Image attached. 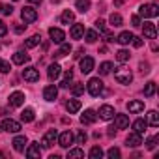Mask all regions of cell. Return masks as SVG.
I'll use <instances>...</instances> for the list:
<instances>
[{
  "mask_svg": "<svg viewBox=\"0 0 159 159\" xmlns=\"http://www.w3.org/2000/svg\"><path fill=\"white\" fill-rule=\"evenodd\" d=\"M75 8L81 11V13L88 11V10H90V0H77V2H75Z\"/></svg>",
  "mask_w": 159,
  "mask_h": 159,
  "instance_id": "f1b7e54d",
  "label": "cell"
},
{
  "mask_svg": "<svg viewBox=\"0 0 159 159\" xmlns=\"http://www.w3.org/2000/svg\"><path fill=\"white\" fill-rule=\"evenodd\" d=\"M142 32H144V38H148V39H155V36H157V30H155L153 23H144Z\"/></svg>",
  "mask_w": 159,
  "mask_h": 159,
  "instance_id": "d6986e66",
  "label": "cell"
},
{
  "mask_svg": "<svg viewBox=\"0 0 159 159\" xmlns=\"http://www.w3.org/2000/svg\"><path fill=\"white\" fill-rule=\"evenodd\" d=\"M83 52H84V51H83V49H79V51H77V52H75V54H73V56H75V58H81V56H83Z\"/></svg>",
  "mask_w": 159,
  "mask_h": 159,
  "instance_id": "11a10c76",
  "label": "cell"
},
{
  "mask_svg": "<svg viewBox=\"0 0 159 159\" xmlns=\"http://www.w3.org/2000/svg\"><path fill=\"white\" fill-rule=\"evenodd\" d=\"M56 140H58V131H56V129H49V131L43 135V139H41V146H43V148H51Z\"/></svg>",
  "mask_w": 159,
  "mask_h": 159,
  "instance_id": "8992f818",
  "label": "cell"
},
{
  "mask_svg": "<svg viewBox=\"0 0 159 159\" xmlns=\"http://www.w3.org/2000/svg\"><path fill=\"white\" fill-rule=\"evenodd\" d=\"M21 120H23L25 124L34 122V109H25V111L21 112Z\"/></svg>",
  "mask_w": 159,
  "mask_h": 159,
  "instance_id": "1f68e13d",
  "label": "cell"
},
{
  "mask_svg": "<svg viewBox=\"0 0 159 159\" xmlns=\"http://www.w3.org/2000/svg\"><path fill=\"white\" fill-rule=\"evenodd\" d=\"M114 114H116V112H114V107H111V105H103V107L99 109V114H98V116H99L101 120H107V122H109V120L114 118Z\"/></svg>",
  "mask_w": 159,
  "mask_h": 159,
  "instance_id": "5bb4252c",
  "label": "cell"
},
{
  "mask_svg": "<svg viewBox=\"0 0 159 159\" xmlns=\"http://www.w3.org/2000/svg\"><path fill=\"white\" fill-rule=\"evenodd\" d=\"M60 45H62V47H60V51L54 54L56 58H64V56H67V54L71 52V45H69V43H60Z\"/></svg>",
  "mask_w": 159,
  "mask_h": 159,
  "instance_id": "4dcf8cb0",
  "label": "cell"
},
{
  "mask_svg": "<svg viewBox=\"0 0 159 159\" xmlns=\"http://www.w3.org/2000/svg\"><path fill=\"white\" fill-rule=\"evenodd\" d=\"M23 79H25V81H28V83L39 81V71H38V67H34V66L25 67V69H23Z\"/></svg>",
  "mask_w": 159,
  "mask_h": 159,
  "instance_id": "5b68a950",
  "label": "cell"
},
{
  "mask_svg": "<svg viewBox=\"0 0 159 159\" xmlns=\"http://www.w3.org/2000/svg\"><path fill=\"white\" fill-rule=\"evenodd\" d=\"M107 155H109V159H120V150L118 148H111L107 152Z\"/></svg>",
  "mask_w": 159,
  "mask_h": 159,
  "instance_id": "7bdbcfd3",
  "label": "cell"
},
{
  "mask_svg": "<svg viewBox=\"0 0 159 159\" xmlns=\"http://www.w3.org/2000/svg\"><path fill=\"white\" fill-rule=\"evenodd\" d=\"M49 36H51V41H54V43H64V39H66V34H64V30L62 28H49Z\"/></svg>",
  "mask_w": 159,
  "mask_h": 159,
  "instance_id": "30bf717a",
  "label": "cell"
},
{
  "mask_svg": "<svg viewBox=\"0 0 159 159\" xmlns=\"http://www.w3.org/2000/svg\"><path fill=\"white\" fill-rule=\"evenodd\" d=\"M114 79H116L120 84H129V83L133 81V73H131V69H129V67L120 66V67H116V69H114Z\"/></svg>",
  "mask_w": 159,
  "mask_h": 159,
  "instance_id": "6da1fadb",
  "label": "cell"
},
{
  "mask_svg": "<svg viewBox=\"0 0 159 159\" xmlns=\"http://www.w3.org/2000/svg\"><path fill=\"white\" fill-rule=\"evenodd\" d=\"M25 28H26V25H25V26H23V25H19V26H15V32H17V34H23V30H25Z\"/></svg>",
  "mask_w": 159,
  "mask_h": 159,
  "instance_id": "f5cc1de1",
  "label": "cell"
},
{
  "mask_svg": "<svg viewBox=\"0 0 159 159\" xmlns=\"http://www.w3.org/2000/svg\"><path fill=\"white\" fill-rule=\"evenodd\" d=\"M131 25H133V26H140V17H139V15H133V17H131Z\"/></svg>",
  "mask_w": 159,
  "mask_h": 159,
  "instance_id": "f907efd6",
  "label": "cell"
},
{
  "mask_svg": "<svg viewBox=\"0 0 159 159\" xmlns=\"http://www.w3.org/2000/svg\"><path fill=\"white\" fill-rule=\"evenodd\" d=\"M73 142H75V137H73L71 131H64V133L58 135V144H60L62 148H69Z\"/></svg>",
  "mask_w": 159,
  "mask_h": 159,
  "instance_id": "9c48e42d",
  "label": "cell"
},
{
  "mask_svg": "<svg viewBox=\"0 0 159 159\" xmlns=\"http://www.w3.org/2000/svg\"><path fill=\"white\" fill-rule=\"evenodd\" d=\"M84 38L88 43H96L99 39V34H98V30H84Z\"/></svg>",
  "mask_w": 159,
  "mask_h": 159,
  "instance_id": "f546056e",
  "label": "cell"
},
{
  "mask_svg": "<svg viewBox=\"0 0 159 159\" xmlns=\"http://www.w3.org/2000/svg\"><path fill=\"white\" fill-rule=\"evenodd\" d=\"M69 34H71V38H73V39H81V38L84 36V25H81V23H75V25L71 26Z\"/></svg>",
  "mask_w": 159,
  "mask_h": 159,
  "instance_id": "ac0fdd59",
  "label": "cell"
},
{
  "mask_svg": "<svg viewBox=\"0 0 159 159\" xmlns=\"http://www.w3.org/2000/svg\"><path fill=\"white\" fill-rule=\"evenodd\" d=\"M139 69H140V73H142V75H144V73H150V64H148V62H140Z\"/></svg>",
  "mask_w": 159,
  "mask_h": 159,
  "instance_id": "f6af8a7d",
  "label": "cell"
},
{
  "mask_svg": "<svg viewBox=\"0 0 159 159\" xmlns=\"http://www.w3.org/2000/svg\"><path fill=\"white\" fill-rule=\"evenodd\" d=\"M71 94H73V96H83V94H84V84H83V83H75V84L71 86Z\"/></svg>",
  "mask_w": 159,
  "mask_h": 159,
  "instance_id": "e575fe53",
  "label": "cell"
},
{
  "mask_svg": "<svg viewBox=\"0 0 159 159\" xmlns=\"http://www.w3.org/2000/svg\"><path fill=\"white\" fill-rule=\"evenodd\" d=\"M125 144H127V148H137V146H140L142 144V135H139V133H129L127 135V139H125Z\"/></svg>",
  "mask_w": 159,
  "mask_h": 159,
  "instance_id": "4fadbf2b",
  "label": "cell"
},
{
  "mask_svg": "<svg viewBox=\"0 0 159 159\" xmlns=\"http://www.w3.org/2000/svg\"><path fill=\"white\" fill-rule=\"evenodd\" d=\"M96 28H98V30H99V32L103 34V32L107 30V28H105V21H101V19H98V21H96Z\"/></svg>",
  "mask_w": 159,
  "mask_h": 159,
  "instance_id": "bcb514c9",
  "label": "cell"
},
{
  "mask_svg": "<svg viewBox=\"0 0 159 159\" xmlns=\"http://www.w3.org/2000/svg\"><path fill=\"white\" fill-rule=\"evenodd\" d=\"M159 15V6L155 4H142L139 8V17H144V19H153Z\"/></svg>",
  "mask_w": 159,
  "mask_h": 159,
  "instance_id": "3957f363",
  "label": "cell"
},
{
  "mask_svg": "<svg viewBox=\"0 0 159 159\" xmlns=\"http://www.w3.org/2000/svg\"><path fill=\"white\" fill-rule=\"evenodd\" d=\"M81 101H79V99H69L67 103H66V109H67V112L69 114H75V112H79V111H81Z\"/></svg>",
  "mask_w": 159,
  "mask_h": 159,
  "instance_id": "cb8c5ba5",
  "label": "cell"
},
{
  "mask_svg": "<svg viewBox=\"0 0 159 159\" xmlns=\"http://www.w3.org/2000/svg\"><path fill=\"white\" fill-rule=\"evenodd\" d=\"M153 94H155V83L150 81V83H146V86H144V96H146V98H152Z\"/></svg>",
  "mask_w": 159,
  "mask_h": 159,
  "instance_id": "8d00e7d4",
  "label": "cell"
},
{
  "mask_svg": "<svg viewBox=\"0 0 159 159\" xmlns=\"http://www.w3.org/2000/svg\"><path fill=\"white\" fill-rule=\"evenodd\" d=\"M96 120H98V112H96V111H92V109L84 111V114L81 116V124H83V125H92Z\"/></svg>",
  "mask_w": 159,
  "mask_h": 159,
  "instance_id": "7c38bea8",
  "label": "cell"
},
{
  "mask_svg": "<svg viewBox=\"0 0 159 159\" xmlns=\"http://www.w3.org/2000/svg\"><path fill=\"white\" fill-rule=\"evenodd\" d=\"M30 60V56L25 52V51H17L15 54H13V64H17V66H23V64H26Z\"/></svg>",
  "mask_w": 159,
  "mask_h": 159,
  "instance_id": "603a6c76",
  "label": "cell"
},
{
  "mask_svg": "<svg viewBox=\"0 0 159 159\" xmlns=\"http://www.w3.org/2000/svg\"><path fill=\"white\" fill-rule=\"evenodd\" d=\"M114 127H116V129H125V127H129V116H127V114H114Z\"/></svg>",
  "mask_w": 159,
  "mask_h": 159,
  "instance_id": "9a60e30c",
  "label": "cell"
},
{
  "mask_svg": "<svg viewBox=\"0 0 159 159\" xmlns=\"http://www.w3.org/2000/svg\"><path fill=\"white\" fill-rule=\"evenodd\" d=\"M111 69H112V64H111V62H103V64L99 66V73H101V75H109Z\"/></svg>",
  "mask_w": 159,
  "mask_h": 159,
  "instance_id": "ab89813d",
  "label": "cell"
},
{
  "mask_svg": "<svg viewBox=\"0 0 159 159\" xmlns=\"http://www.w3.org/2000/svg\"><path fill=\"white\" fill-rule=\"evenodd\" d=\"M146 127H148V122H146L144 118H137V120L133 122V131L139 133V135H142V133L146 131Z\"/></svg>",
  "mask_w": 159,
  "mask_h": 159,
  "instance_id": "7402d4cb",
  "label": "cell"
},
{
  "mask_svg": "<svg viewBox=\"0 0 159 159\" xmlns=\"http://www.w3.org/2000/svg\"><path fill=\"white\" fill-rule=\"evenodd\" d=\"M2 13H4V15H11V13H13V8H11L10 4H6V6H2Z\"/></svg>",
  "mask_w": 159,
  "mask_h": 159,
  "instance_id": "c3c4849f",
  "label": "cell"
},
{
  "mask_svg": "<svg viewBox=\"0 0 159 159\" xmlns=\"http://www.w3.org/2000/svg\"><path fill=\"white\" fill-rule=\"evenodd\" d=\"M10 69H11L10 62H6V60L0 58V73H10Z\"/></svg>",
  "mask_w": 159,
  "mask_h": 159,
  "instance_id": "b9f144b4",
  "label": "cell"
},
{
  "mask_svg": "<svg viewBox=\"0 0 159 159\" xmlns=\"http://www.w3.org/2000/svg\"><path fill=\"white\" fill-rule=\"evenodd\" d=\"M25 103V94L23 92H13L10 96V107H21Z\"/></svg>",
  "mask_w": 159,
  "mask_h": 159,
  "instance_id": "ffe728a7",
  "label": "cell"
},
{
  "mask_svg": "<svg viewBox=\"0 0 159 159\" xmlns=\"http://www.w3.org/2000/svg\"><path fill=\"white\" fill-rule=\"evenodd\" d=\"M25 153H26V157H30V159H39V155H41L39 142H30V144L25 148Z\"/></svg>",
  "mask_w": 159,
  "mask_h": 159,
  "instance_id": "ba28073f",
  "label": "cell"
},
{
  "mask_svg": "<svg viewBox=\"0 0 159 159\" xmlns=\"http://www.w3.org/2000/svg\"><path fill=\"white\" fill-rule=\"evenodd\" d=\"M109 23H111L112 26H122V25H124V19H122L120 13H112L111 19H109Z\"/></svg>",
  "mask_w": 159,
  "mask_h": 159,
  "instance_id": "d590c367",
  "label": "cell"
},
{
  "mask_svg": "<svg viewBox=\"0 0 159 159\" xmlns=\"http://www.w3.org/2000/svg\"><path fill=\"white\" fill-rule=\"evenodd\" d=\"M60 88H69V81H66V79H64V81L60 83Z\"/></svg>",
  "mask_w": 159,
  "mask_h": 159,
  "instance_id": "db71d44e",
  "label": "cell"
},
{
  "mask_svg": "<svg viewBox=\"0 0 159 159\" xmlns=\"http://www.w3.org/2000/svg\"><path fill=\"white\" fill-rule=\"evenodd\" d=\"M64 79H66V81H69V83H71V79H73V71H71V69H67V71L64 73Z\"/></svg>",
  "mask_w": 159,
  "mask_h": 159,
  "instance_id": "816d5d0a",
  "label": "cell"
},
{
  "mask_svg": "<svg viewBox=\"0 0 159 159\" xmlns=\"http://www.w3.org/2000/svg\"><path fill=\"white\" fill-rule=\"evenodd\" d=\"M73 19H75V13L69 11V10L62 11V15H60V23H62V25H69V23H73Z\"/></svg>",
  "mask_w": 159,
  "mask_h": 159,
  "instance_id": "484cf974",
  "label": "cell"
},
{
  "mask_svg": "<svg viewBox=\"0 0 159 159\" xmlns=\"http://www.w3.org/2000/svg\"><path fill=\"white\" fill-rule=\"evenodd\" d=\"M129 56H131V54H129V51H125V49H120V51L116 52V60L122 62V64H125V62L129 60Z\"/></svg>",
  "mask_w": 159,
  "mask_h": 159,
  "instance_id": "836d02e7",
  "label": "cell"
},
{
  "mask_svg": "<svg viewBox=\"0 0 159 159\" xmlns=\"http://www.w3.org/2000/svg\"><path fill=\"white\" fill-rule=\"evenodd\" d=\"M155 146H157V137H150V139L146 140V148H148V150H153Z\"/></svg>",
  "mask_w": 159,
  "mask_h": 159,
  "instance_id": "ee69618b",
  "label": "cell"
},
{
  "mask_svg": "<svg viewBox=\"0 0 159 159\" xmlns=\"http://www.w3.org/2000/svg\"><path fill=\"white\" fill-rule=\"evenodd\" d=\"M13 148H15V152H25V148H26V144H28V140H26V137L25 135H17L15 139H13Z\"/></svg>",
  "mask_w": 159,
  "mask_h": 159,
  "instance_id": "e0dca14e",
  "label": "cell"
},
{
  "mask_svg": "<svg viewBox=\"0 0 159 159\" xmlns=\"http://www.w3.org/2000/svg\"><path fill=\"white\" fill-rule=\"evenodd\" d=\"M127 111L129 112H142L144 111V101H139V99H133V101H129L127 103Z\"/></svg>",
  "mask_w": 159,
  "mask_h": 159,
  "instance_id": "44dd1931",
  "label": "cell"
},
{
  "mask_svg": "<svg viewBox=\"0 0 159 159\" xmlns=\"http://www.w3.org/2000/svg\"><path fill=\"white\" fill-rule=\"evenodd\" d=\"M56 98H58V88L54 84H49L43 88V99L45 101H54Z\"/></svg>",
  "mask_w": 159,
  "mask_h": 159,
  "instance_id": "8fae6325",
  "label": "cell"
},
{
  "mask_svg": "<svg viewBox=\"0 0 159 159\" xmlns=\"http://www.w3.org/2000/svg\"><path fill=\"white\" fill-rule=\"evenodd\" d=\"M0 129H4V131H8V133H19V131H21V122L11 120V118H6V120L2 122V127H0Z\"/></svg>",
  "mask_w": 159,
  "mask_h": 159,
  "instance_id": "52a82bcc",
  "label": "cell"
},
{
  "mask_svg": "<svg viewBox=\"0 0 159 159\" xmlns=\"http://www.w3.org/2000/svg\"><path fill=\"white\" fill-rule=\"evenodd\" d=\"M6 34H8V26H6L4 21H0V38H4Z\"/></svg>",
  "mask_w": 159,
  "mask_h": 159,
  "instance_id": "7dc6e473",
  "label": "cell"
},
{
  "mask_svg": "<svg viewBox=\"0 0 159 159\" xmlns=\"http://www.w3.org/2000/svg\"><path fill=\"white\" fill-rule=\"evenodd\" d=\"M67 157H69V159H73V157H84V150H81V148H73V150L67 152Z\"/></svg>",
  "mask_w": 159,
  "mask_h": 159,
  "instance_id": "f35d334b",
  "label": "cell"
},
{
  "mask_svg": "<svg viewBox=\"0 0 159 159\" xmlns=\"http://www.w3.org/2000/svg\"><path fill=\"white\" fill-rule=\"evenodd\" d=\"M21 17H23V21H25V25H30V23H34V21L38 19V11H36L32 6H25V8L21 10Z\"/></svg>",
  "mask_w": 159,
  "mask_h": 159,
  "instance_id": "277c9868",
  "label": "cell"
},
{
  "mask_svg": "<svg viewBox=\"0 0 159 159\" xmlns=\"http://www.w3.org/2000/svg\"><path fill=\"white\" fill-rule=\"evenodd\" d=\"M13 2H17V0H13Z\"/></svg>",
  "mask_w": 159,
  "mask_h": 159,
  "instance_id": "680465c9",
  "label": "cell"
},
{
  "mask_svg": "<svg viewBox=\"0 0 159 159\" xmlns=\"http://www.w3.org/2000/svg\"><path fill=\"white\" fill-rule=\"evenodd\" d=\"M150 125H153V127H157L159 125V114H157V111H150L148 112V120H146Z\"/></svg>",
  "mask_w": 159,
  "mask_h": 159,
  "instance_id": "d6a6232c",
  "label": "cell"
},
{
  "mask_svg": "<svg viewBox=\"0 0 159 159\" xmlns=\"http://www.w3.org/2000/svg\"><path fill=\"white\" fill-rule=\"evenodd\" d=\"M131 39H133V34H131V32H122V34L116 38V41H118L120 45H129Z\"/></svg>",
  "mask_w": 159,
  "mask_h": 159,
  "instance_id": "4316f807",
  "label": "cell"
},
{
  "mask_svg": "<svg viewBox=\"0 0 159 159\" xmlns=\"http://www.w3.org/2000/svg\"><path fill=\"white\" fill-rule=\"evenodd\" d=\"M88 155H90V159H101V157H103V150H101L99 146H94Z\"/></svg>",
  "mask_w": 159,
  "mask_h": 159,
  "instance_id": "74e56055",
  "label": "cell"
},
{
  "mask_svg": "<svg viewBox=\"0 0 159 159\" xmlns=\"http://www.w3.org/2000/svg\"><path fill=\"white\" fill-rule=\"evenodd\" d=\"M60 69H62V67H60L58 64H51V66H49V71H47V75H49V79H51V81H54V79H58V77H60V73H62Z\"/></svg>",
  "mask_w": 159,
  "mask_h": 159,
  "instance_id": "d4e9b609",
  "label": "cell"
},
{
  "mask_svg": "<svg viewBox=\"0 0 159 159\" xmlns=\"http://www.w3.org/2000/svg\"><path fill=\"white\" fill-rule=\"evenodd\" d=\"M131 43H133V47H137V49H139V47H142V39H140V38H135V36H133Z\"/></svg>",
  "mask_w": 159,
  "mask_h": 159,
  "instance_id": "681fc988",
  "label": "cell"
},
{
  "mask_svg": "<svg viewBox=\"0 0 159 159\" xmlns=\"http://www.w3.org/2000/svg\"><path fill=\"white\" fill-rule=\"evenodd\" d=\"M39 41H41V36H39V34H34V36H30V38L26 39V43H25V47H26V49H32V47H38V45H39Z\"/></svg>",
  "mask_w": 159,
  "mask_h": 159,
  "instance_id": "83f0119b",
  "label": "cell"
},
{
  "mask_svg": "<svg viewBox=\"0 0 159 159\" xmlns=\"http://www.w3.org/2000/svg\"><path fill=\"white\" fill-rule=\"evenodd\" d=\"M94 66H96V62H94L92 56H84V58H81V71H83L84 75L90 73V71L94 69Z\"/></svg>",
  "mask_w": 159,
  "mask_h": 159,
  "instance_id": "2e32d148",
  "label": "cell"
},
{
  "mask_svg": "<svg viewBox=\"0 0 159 159\" xmlns=\"http://www.w3.org/2000/svg\"><path fill=\"white\" fill-rule=\"evenodd\" d=\"M86 90H88V94L94 96V98L101 96V92H103V81H101L99 77H92L90 81H88V84H86Z\"/></svg>",
  "mask_w": 159,
  "mask_h": 159,
  "instance_id": "7a4b0ae2",
  "label": "cell"
},
{
  "mask_svg": "<svg viewBox=\"0 0 159 159\" xmlns=\"http://www.w3.org/2000/svg\"><path fill=\"white\" fill-rule=\"evenodd\" d=\"M28 2H30V4H36V6H39V4H41V0H28Z\"/></svg>",
  "mask_w": 159,
  "mask_h": 159,
  "instance_id": "9f6ffc18",
  "label": "cell"
},
{
  "mask_svg": "<svg viewBox=\"0 0 159 159\" xmlns=\"http://www.w3.org/2000/svg\"><path fill=\"white\" fill-rule=\"evenodd\" d=\"M86 139H88V135H86L84 131H79V133H77V137H75V142H77V144H84V142H86Z\"/></svg>",
  "mask_w": 159,
  "mask_h": 159,
  "instance_id": "60d3db41",
  "label": "cell"
},
{
  "mask_svg": "<svg viewBox=\"0 0 159 159\" xmlns=\"http://www.w3.org/2000/svg\"><path fill=\"white\" fill-rule=\"evenodd\" d=\"M0 11H2V4H0Z\"/></svg>",
  "mask_w": 159,
  "mask_h": 159,
  "instance_id": "6f0895ef",
  "label": "cell"
}]
</instances>
